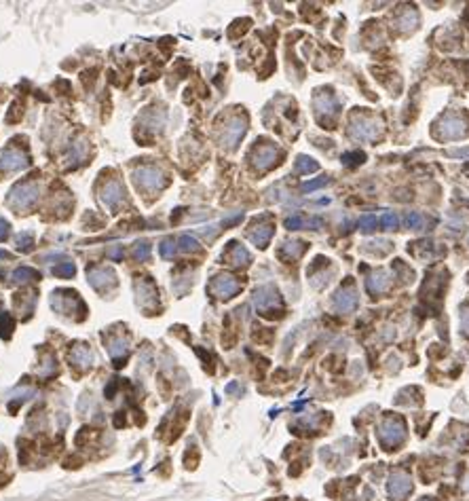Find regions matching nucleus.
<instances>
[{
  "instance_id": "nucleus-36",
  "label": "nucleus",
  "mask_w": 469,
  "mask_h": 501,
  "mask_svg": "<svg viewBox=\"0 0 469 501\" xmlns=\"http://www.w3.org/2000/svg\"><path fill=\"white\" fill-rule=\"evenodd\" d=\"M359 229L364 233H372L376 229V216L374 214H368V216H364L359 220Z\"/></svg>"
},
{
  "instance_id": "nucleus-42",
  "label": "nucleus",
  "mask_w": 469,
  "mask_h": 501,
  "mask_svg": "<svg viewBox=\"0 0 469 501\" xmlns=\"http://www.w3.org/2000/svg\"><path fill=\"white\" fill-rule=\"evenodd\" d=\"M448 155H453V157H469V148H455V150H450Z\"/></svg>"
},
{
  "instance_id": "nucleus-32",
  "label": "nucleus",
  "mask_w": 469,
  "mask_h": 501,
  "mask_svg": "<svg viewBox=\"0 0 469 501\" xmlns=\"http://www.w3.org/2000/svg\"><path fill=\"white\" fill-rule=\"evenodd\" d=\"M414 25H417V13H414V11H406L402 15V19H400V30L408 32V30L414 28Z\"/></svg>"
},
{
  "instance_id": "nucleus-34",
  "label": "nucleus",
  "mask_w": 469,
  "mask_h": 501,
  "mask_svg": "<svg viewBox=\"0 0 469 501\" xmlns=\"http://www.w3.org/2000/svg\"><path fill=\"white\" fill-rule=\"evenodd\" d=\"M328 182H330V180H328V176H321V178H317V180H311V182L303 184V186H300V191H303V193H311V191L321 189V186H325Z\"/></svg>"
},
{
  "instance_id": "nucleus-4",
  "label": "nucleus",
  "mask_w": 469,
  "mask_h": 501,
  "mask_svg": "<svg viewBox=\"0 0 469 501\" xmlns=\"http://www.w3.org/2000/svg\"><path fill=\"white\" fill-rule=\"evenodd\" d=\"M241 292V283H239L237 277L228 275V273H222V275H216L214 279H211L209 283V294L211 296H216L220 300H228L233 298L235 294Z\"/></svg>"
},
{
  "instance_id": "nucleus-15",
  "label": "nucleus",
  "mask_w": 469,
  "mask_h": 501,
  "mask_svg": "<svg viewBox=\"0 0 469 501\" xmlns=\"http://www.w3.org/2000/svg\"><path fill=\"white\" fill-rule=\"evenodd\" d=\"M108 353H110V357H112L114 366H123V362H125L127 355H129V343H127V338H123V336H112V338H108Z\"/></svg>"
},
{
  "instance_id": "nucleus-27",
  "label": "nucleus",
  "mask_w": 469,
  "mask_h": 501,
  "mask_svg": "<svg viewBox=\"0 0 469 501\" xmlns=\"http://www.w3.org/2000/svg\"><path fill=\"white\" fill-rule=\"evenodd\" d=\"M150 252H153V246L148 241H140V244L134 246V258L136 260H148Z\"/></svg>"
},
{
  "instance_id": "nucleus-30",
  "label": "nucleus",
  "mask_w": 469,
  "mask_h": 501,
  "mask_svg": "<svg viewBox=\"0 0 469 501\" xmlns=\"http://www.w3.org/2000/svg\"><path fill=\"white\" fill-rule=\"evenodd\" d=\"M17 248H19V252H32V248H34L32 233H21V235L17 237Z\"/></svg>"
},
{
  "instance_id": "nucleus-37",
  "label": "nucleus",
  "mask_w": 469,
  "mask_h": 501,
  "mask_svg": "<svg viewBox=\"0 0 469 501\" xmlns=\"http://www.w3.org/2000/svg\"><path fill=\"white\" fill-rule=\"evenodd\" d=\"M21 114H23L21 104H19V102H15V104L11 106V112L6 114V123H17V121L21 119Z\"/></svg>"
},
{
  "instance_id": "nucleus-18",
  "label": "nucleus",
  "mask_w": 469,
  "mask_h": 501,
  "mask_svg": "<svg viewBox=\"0 0 469 501\" xmlns=\"http://www.w3.org/2000/svg\"><path fill=\"white\" fill-rule=\"evenodd\" d=\"M389 285H391V279H389V273L383 271V269L374 271V273L366 279V288H368L370 294H383V292L389 288Z\"/></svg>"
},
{
  "instance_id": "nucleus-41",
  "label": "nucleus",
  "mask_w": 469,
  "mask_h": 501,
  "mask_svg": "<svg viewBox=\"0 0 469 501\" xmlns=\"http://www.w3.org/2000/svg\"><path fill=\"white\" fill-rule=\"evenodd\" d=\"M117 385H119L117 379H112V381H110V385H108V389H106V398H108V400L114 396V391H117Z\"/></svg>"
},
{
  "instance_id": "nucleus-6",
  "label": "nucleus",
  "mask_w": 469,
  "mask_h": 501,
  "mask_svg": "<svg viewBox=\"0 0 469 501\" xmlns=\"http://www.w3.org/2000/svg\"><path fill=\"white\" fill-rule=\"evenodd\" d=\"M87 279H89L91 288L100 294H106L112 288H117V275H114L112 269H106V266H91V269H87Z\"/></svg>"
},
{
  "instance_id": "nucleus-20",
  "label": "nucleus",
  "mask_w": 469,
  "mask_h": 501,
  "mask_svg": "<svg viewBox=\"0 0 469 501\" xmlns=\"http://www.w3.org/2000/svg\"><path fill=\"white\" fill-rule=\"evenodd\" d=\"M70 362L74 366H81V368H87V366H91V362H93V353L89 351L87 345H76V347H72V351H70Z\"/></svg>"
},
{
  "instance_id": "nucleus-26",
  "label": "nucleus",
  "mask_w": 469,
  "mask_h": 501,
  "mask_svg": "<svg viewBox=\"0 0 469 501\" xmlns=\"http://www.w3.org/2000/svg\"><path fill=\"white\" fill-rule=\"evenodd\" d=\"M74 273H76L74 262H61L57 266H53V275L61 277V279H70V277H74Z\"/></svg>"
},
{
  "instance_id": "nucleus-5",
  "label": "nucleus",
  "mask_w": 469,
  "mask_h": 501,
  "mask_svg": "<svg viewBox=\"0 0 469 501\" xmlns=\"http://www.w3.org/2000/svg\"><path fill=\"white\" fill-rule=\"evenodd\" d=\"M349 133L357 140H376L380 133H383V127H380L378 121H372L368 116H353L351 125H349Z\"/></svg>"
},
{
  "instance_id": "nucleus-3",
  "label": "nucleus",
  "mask_w": 469,
  "mask_h": 501,
  "mask_svg": "<svg viewBox=\"0 0 469 501\" xmlns=\"http://www.w3.org/2000/svg\"><path fill=\"white\" fill-rule=\"evenodd\" d=\"M254 305L262 315H275V311L281 313V296L273 285H262L254 292Z\"/></svg>"
},
{
  "instance_id": "nucleus-1",
  "label": "nucleus",
  "mask_w": 469,
  "mask_h": 501,
  "mask_svg": "<svg viewBox=\"0 0 469 501\" xmlns=\"http://www.w3.org/2000/svg\"><path fill=\"white\" fill-rule=\"evenodd\" d=\"M134 182L144 193H158L169 184V178L155 165H142L134 172Z\"/></svg>"
},
{
  "instance_id": "nucleus-31",
  "label": "nucleus",
  "mask_w": 469,
  "mask_h": 501,
  "mask_svg": "<svg viewBox=\"0 0 469 501\" xmlns=\"http://www.w3.org/2000/svg\"><path fill=\"white\" fill-rule=\"evenodd\" d=\"M305 250H307V246L303 244V241H290V244H286V246H283V254H290L292 258H298L300 254H303L305 252Z\"/></svg>"
},
{
  "instance_id": "nucleus-13",
  "label": "nucleus",
  "mask_w": 469,
  "mask_h": 501,
  "mask_svg": "<svg viewBox=\"0 0 469 501\" xmlns=\"http://www.w3.org/2000/svg\"><path fill=\"white\" fill-rule=\"evenodd\" d=\"M136 290H138V302L144 309H150V305H156L158 292H156L155 283L150 281L148 277H142L140 281H136Z\"/></svg>"
},
{
  "instance_id": "nucleus-11",
  "label": "nucleus",
  "mask_w": 469,
  "mask_h": 501,
  "mask_svg": "<svg viewBox=\"0 0 469 501\" xmlns=\"http://www.w3.org/2000/svg\"><path fill=\"white\" fill-rule=\"evenodd\" d=\"M245 129H247V121L241 119V116H235L224 127V136H222V144L228 148H235L239 144V140L245 136Z\"/></svg>"
},
{
  "instance_id": "nucleus-8",
  "label": "nucleus",
  "mask_w": 469,
  "mask_h": 501,
  "mask_svg": "<svg viewBox=\"0 0 469 501\" xmlns=\"http://www.w3.org/2000/svg\"><path fill=\"white\" fill-rule=\"evenodd\" d=\"M277 157H279V150L273 146V144H258L252 150V163L260 169V172H267L273 165L277 163Z\"/></svg>"
},
{
  "instance_id": "nucleus-12",
  "label": "nucleus",
  "mask_w": 469,
  "mask_h": 501,
  "mask_svg": "<svg viewBox=\"0 0 469 501\" xmlns=\"http://www.w3.org/2000/svg\"><path fill=\"white\" fill-rule=\"evenodd\" d=\"M334 309L340 313H351L357 307V292L351 288V285H344L338 292L334 294Z\"/></svg>"
},
{
  "instance_id": "nucleus-28",
  "label": "nucleus",
  "mask_w": 469,
  "mask_h": 501,
  "mask_svg": "<svg viewBox=\"0 0 469 501\" xmlns=\"http://www.w3.org/2000/svg\"><path fill=\"white\" fill-rule=\"evenodd\" d=\"M178 246H180L182 252H199V241L192 235H182L178 239Z\"/></svg>"
},
{
  "instance_id": "nucleus-16",
  "label": "nucleus",
  "mask_w": 469,
  "mask_h": 501,
  "mask_svg": "<svg viewBox=\"0 0 469 501\" xmlns=\"http://www.w3.org/2000/svg\"><path fill=\"white\" fill-rule=\"evenodd\" d=\"M224 260H228L231 264H235V266H245L247 262L252 260V256H250V252L241 246V244H237V241H231L228 244V248H226V252H224Z\"/></svg>"
},
{
  "instance_id": "nucleus-9",
  "label": "nucleus",
  "mask_w": 469,
  "mask_h": 501,
  "mask_svg": "<svg viewBox=\"0 0 469 501\" xmlns=\"http://www.w3.org/2000/svg\"><path fill=\"white\" fill-rule=\"evenodd\" d=\"M28 165H30L28 155L15 146H8L0 157V169H4V172H19V169H25Z\"/></svg>"
},
{
  "instance_id": "nucleus-25",
  "label": "nucleus",
  "mask_w": 469,
  "mask_h": 501,
  "mask_svg": "<svg viewBox=\"0 0 469 501\" xmlns=\"http://www.w3.org/2000/svg\"><path fill=\"white\" fill-rule=\"evenodd\" d=\"M296 172L298 174H313V172H317L319 169V165H317V161H313L311 157H307V155H300L298 159H296Z\"/></svg>"
},
{
  "instance_id": "nucleus-29",
  "label": "nucleus",
  "mask_w": 469,
  "mask_h": 501,
  "mask_svg": "<svg viewBox=\"0 0 469 501\" xmlns=\"http://www.w3.org/2000/svg\"><path fill=\"white\" fill-rule=\"evenodd\" d=\"M175 244H178V241H173L171 237L163 239L161 246H158V252H161V256H163V258H173L175 250H178V248H175Z\"/></svg>"
},
{
  "instance_id": "nucleus-7",
  "label": "nucleus",
  "mask_w": 469,
  "mask_h": 501,
  "mask_svg": "<svg viewBox=\"0 0 469 501\" xmlns=\"http://www.w3.org/2000/svg\"><path fill=\"white\" fill-rule=\"evenodd\" d=\"M438 133L444 140H459L467 133V123L463 119H459L457 114H446L438 123Z\"/></svg>"
},
{
  "instance_id": "nucleus-44",
  "label": "nucleus",
  "mask_w": 469,
  "mask_h": 501,
  "mask_svg": "<svg viewBox=\"0 0 469 501\" xmlns=\"http://www.w3.org/2000/svg\"><path fill=\"white\" fill-rule=\"evenodd\" d=\"M8 258H11V254L4 252V250H0V260H8Z\"/></svg>"
},
{
  "instance_id": "nucleus-43",
  "label": "nucleus",
  "mask_w": 469,
  "mask_h": 501,
  "mask_svg": "<svg viewBox=\"0 0 469 501\" xmlns=\"http://www.w3.org/2000/svg\"><path fill=\"white\" fill-rule=\"evenodd\" d=\"M110 258H114V260H119V258H123V250H121V248L112 250V252H110Z\"/></svg>"
},
{
  "instance_id": "nucleus-39",
  "label": "nucleus",
  "mask_w": 469,
  "mask_h": 501,
  "mask_svg": "<svg viewBox=\"0 0 469 501\" xmlns=\"http://www.w3.org/2000/svg\"><path fill=\"white\" fill-rule=\"evenodd\" d=\"M461 328H463V332L469 336V307L461 309Z\"/></svg>"
},
{
  "instance_id": "nucleus-40",
  "label": "nucleus",
  "mask_w": 469,
  "mask_h": 501,
  "mask_svg": "<svg viewBox=\"0 0 469 501\" xmlns=\"http://www.w3.org/2000/svg\"><path fill=\"white\" fill-rule=\"evenodd\" d=\"M8 233H11V225L4 218H0V241H4L8 237Z\"/></svg>"
},
{
  "instance_id": "nucleus-14",
  "label": "nucleus",
  "mask_w": 469,
  "mask_h": 501,
  "mask_svg": "<svg viewBox=\"0 0 469 501\" xmlns=\"http://www.w3.org/2000/svg\"><path fill=\"white\" fill-rule=\"evenodd\" d=\"M313 106H315V112L321 121H323V116H336V112H338V102H336V97L332 93H317L313 100Z\"/></svg>"
},
{
  "instance_id": "nucleus-33",
  "label": "nucleus",
  "mask_w": 469,
  "mask_h": 501,
  "mask_svg": "<svg viewBox=\"0 0 469 501\" xmlns=\"http://www.w3.org/2000/svg\"><path fill=\"white\" fill-rule=\"evenodd\" d=\"M406 225H408V229H412V231H421L423 229V216L419 212L406 214Z\"/></svg>"
},
{
  "instance_id": "nucleus-21",
  "label": "nucleus",
  "mask_w": 469,
  "mask_h": 501,
  "mask_svg": "<svg viewBox=\"0 0 469 501\" xmlns=\"http://www.w3.org/2000/svg\"><path fill=\"white\" fill-rule=\"evenodd\" d=\"M389 493H391L393 497H404L410 493V480L406 474H395V476L391 478V482H389Z\"/></svg>"
},
{
  "instance_id": "nucleus-17",
  "label": "nucleus",
  "mask_w": 469,
  "mask_h": 501,
  "mask_svg": "<svg viewBox=\"0 0 469 501\" xmlns=\"http://www.w3.org/2000/svg\"><path fill=\"white\" fill-rule=\"evenodd\" d=\"M380 436L387 444H397L404 438V425L397 421V419H387L380 427Z\"/></svg>"
},
{
  "instance_id": "nucleus-22",
  "label": "nucleus",
  "mask_w": 469,
  "mask_h": 501,
  "mask_svg": "<svg viewBox=\"0 0 469 501\" xmlns=\"http://www.w3.org/2000/svg\"><path fill=\"white\" fill-rule=\"evenodd\" d=\"M323 222L319 218H303V216H290L286 218V229L290 231H298V229H319Z\"/></svg>"
},
{
  "instance_id": "nucleus-10",
  "label": "nucleus",
  "mask_w": 469,
  "mask_h": 501,
  "mask_svg": "<svg viewBox=\"0 0 469 501\" xmlns=\"http://www.w3.org/2000/svg\"><path fill=\"white\" fill-rule=\"evenodd\" d=\"M123 197H125V191H123V184L119 180H108L102 186L100 199L108 210H117L119 203H123Z\"/></svg>"
},
{
  "instance_id": "nucleus-24",
  "label": "nucleus",
  "mask_w": 469,
  "mask_h": 501,
  "mask_svg": "<svg viewBox=\"0 0 469 501\" xmlns=\"http://www.w3.org/2000/svg\"><path fill=\"white\" fill-rule=\"evenodd\" d=\"M13 330H15L13 315H11V313H6V311H2V313H0V336H2L4 341H8L11 334H13Z\"/></svg>"
},
{
  "instance_id": "nucleus-38",
  "label": "nucleus",
  "mask_w": 469,
  "mask_h": 501,
  "mask_svg": "<svg viewBox=\"0 0 469 501\" xmlns=\"http://www.w3.org/2000/svg\"><path fill=\"white\" fill-rule=\"evenodd\" d=\"M383 227L389 229V231L397 229V216H395L393 212H385V214H383Z\"/></svg>"
},
{
  "instance_id": "nucleus-2",
  "label": "nucleus",
  "mask_w": 469,
  "mask_h": 501,
  "mask_svg": "<svg viewBox=\"0 0 469 501\" xmlns=\"http://www.w3.org/2000/svg\"><path fill=\"white\" fill-rule=\"evenodd\" d=\"M8 205L13 210H30L34 203L38 201V184L36 182H19L13 186V191L8 193Z\"/></svg>"
},
{
  "instance_id": "nucleus-23",
  "label": "nucleus",
  "mask_w": 469,
  "mask_h": 501,
  "mask_svg": "<svg viewBox=\"0 0 469 501\" xmlns=\"http://www.w3.org/2000/svg\"><path fill=\"white\" fill-rule=\"evenodd\" d=\"M11 279L15 283H28V281H36L40 279V273L36 269H30V266H21V269H15Z\"/></svg>"
},
{
  "instance_id": "nucleus-19",
  "label": "nucleus",
  "mask_w": 469,
  "mask_h": 501,
  "mask_svg": "<svg viewBox=\"0 0 469 501\" xmlns=\"http://www.w3.org/2000/svg\"><path fill=\"white\" fill-rule=\"evenodd\" d=\"M273 233H275V227H273L271 222H267V225L254 227L250 233H247V237H250L258 248H267L269 241H271V237H273Z\"/></svg>"
},
{
  "instance_id": "nucleus-35",
  "label": "nucleus",
  "mask_w": 469,
  "mask_h": 501,
  "mask_svg": "<svg viewBox=\"0 0 469 501\" xmlns=\"http://www.w3.org/2000/svg\"><path fill=\"white\" fill-rule=\"evenodd\" d=\"M366 161V155L364 153H347V155H342V163L344 165H359V163H364Z\"/></svg>"
}]
</instances>
